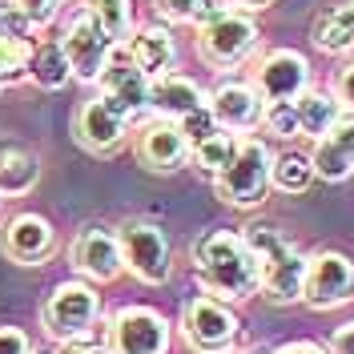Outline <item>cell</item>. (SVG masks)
<instances>
[{"label": "cell", "instance_id": "1", "mask_svg": "<svg viewBox=\"0 0 354 354\" xmlns=\"http://www.w3.org/2000/svg\"><path fill=\"white\" fill-rule=\"evenodd\" d=\"M189 262L205 294L221 302H245L262 290V262L234 230H209L189 245Z\"/></svg>", "mask_w": 354, "mask_h": 354}, {"label": "cell", "instance_id": "2", "mask_svg": "<svg viewBox=\"0 0 354 354\" xmlns=\"http://www.w3.org/2000/svg\"><path fill=\"white\" fill-rule=\"evenodd\" d=\"M250 250L258 254V262H262V294L274 302V306H294V302H302V294H306V270H310V258L302 250H294V245L278 234V230H270V225H245L242 234Z\"/></svg>", "mask_w": 354, "mask_h": 354}, {"label": "cell", "instance_id": "3", "mask_svg": "<svg viewBox=\"0 0 354 354\" xmlns=\"http://www.w3.org/2000/svg\"><path fill=\"white\" fill-rule=\"evenodd\" d=\"M274 153L270 145L258 141V137H242L238 141V153L230 157V165L214 177V189L225 205L234 209H258L266 201V194L274 189Z\"/></svg>", "mask_w": 354, "mask_h": 354}, {"label": "cell", "instance_id": "4", "mask_svg": "<svg viewBox=\"0 0 354 354\" xmlns=\"http://www.w3.org/2000/svg\"><path fill=\"white\" fill-rule=\"evenodd\" d=\"M97 318H101V298L81 278L61 282L41 310V326L53 342H88L97 330Z\"/></svg>", "mask_w": 354, "mask_h": 354}, {"label": "cell", "instance_id": "5", "mask_svg": "<svg viewBox=\"0 0 354 354\" xmlns=\"http://www.w3.org/2000/svg\"><path fill=\"white\" fill-rule=\"evenodd\" d=\"M117 238H121L125 270L137 282H145V286H165L169 282V274H174V250H169V238H165V230L157 221L129 218L117 225Z\"/></svg>", "mask_w": 354, "mask_h": 354}, {"label": "cell", "instance_id": "6", "mask_svg": "<svg viewBox=\"0 0 354 354\" xmlns=\"http://www.w3.org/2000/svg\"><path fill=\"white\" fill-rule=\"evenodd\" d=\"M238 330H242L238 314L214 294H198L181 310V338L198 354H230L238 342Z\"/></svg>", "mask_w": 354, "mask_h": 354}, {"label": "cell", "instance_id": "7", "mask_svg": "<svg viewBox=\"0 0 354 354\" xmlns=\"http://www.w3.org/2000/svg\"><path fill=\"white\" fill-rule=\"evenodd\" d=\"M169 318L153 306H121L105 326L109 354H169Z\"/></svg>", "mask_w": 354, "mask_h": 354}, {"label": "cell", "instance_id": "8", "mask_svg": "<svg viewBox=\"0 0 354 354\" xmlns=\"http://www.w3.org/2000/svg\"><path fill=\"white\" fill-rule=\"evenodd\" d=\"M258 24L250 21L245 12H238V8H225V12H218L214 21L198 24V53L205 65L214 68H234L242 65L245 57L258 48Z\"/></svg>", "mask_w": 354, "mask_h": 354}, {"label": "cell", "instance_id": "9", "mask_svg": "<svg viewBox=\"0 0 354 354\" xmlns=\"http://www.w3.org/2000/svg\"><path fill=\"white\" fill-rule=\"evenodd\" d=\"M61 44H65L68 65H73V81H81V85H97V81H101V73H105V65H109V57H113V48H117V41L105 32V24L97 21L88 8L73 12V17L65 21Z\"/></svg>", "mask_w": 354, "mask_h": 354}, {"label": "cell", "instance_id": "10", "mask_svg": "<svg viewBox=\"0 0 354 354\" xmlns=\"http://www.w3.org/2000/svg\"><path fill=\"white\" fill-rule=\"evenodd\" d=\"M129 125H133V117L113 101L109 93H97V97L81 101V109L73 113V137L85 145L88 153H101V157L117 153L125 145Z\"/></svg>", "mask_w": 354, "mask_h": 354}, {"label": "cell", "instance_id": "11", "mask_svg": "<svg viewBox=\"0 0 354 354\" xmlns=\"http://www.w3.org/2000/svg\"><path fill=\"white\" fill-rule=\"evenodd\" d=\"M354 298V262L338 250H322L310 258L306 270V294L302 302L310 310H334Z\"/></svg>", "mask_w": 354, "mask_h": 354}, {"label": "cell", "instance_id": "12", "mask_svg": "<svg viewBox=\"0 0 354 354\" xmlns=\"http://www.w3.org/2000/svg\"><path fill=\"white\" fill-rule=\"evenodd\" d=\"M189 137L181 133L177 121L169 117H153V121H145L141 129H137V141H133V153L137 161L145 165V169H153V174H174L181 169L185 161H189Z\"/></svg>", "mask_w": 354, "mask_h": 354}, {"label": "cell", "instance_id": "13", "mask_svg": "<svg viewBox=\"0 0 354 354\" xmlns=\"http://www.w3.org/2000/svg\"><path fill=\"white\" fill-rule=\"evenodd\" d=\"M73 270L85 274L88 282H117L125 274L121 238L109 225H85L73 242Z\"/></svg>", "mask_w": 354, "mask_h": 354}, {"label": "cell", "instance_id": "14", "mask_svg": "<svg viewBox=\"0 0 354 354\" xmlns=\"http://www.w3.org/2000/svg\"><path fill=\"white\" fill-rule=\"evenodd\" d=\"M97 85H101V93H109V97L129 113L133 121L149 113V88H153V77L133 61L125 44H117V48H113L109 65H105V73H101V81H97Z\"/></svg>", "mask_w": 354, "mask_h": 354}, {"label": "cell", "instance_id": "15", "mask_svg": "<svg viewBox=\"0 0 354 354\" xmlns=\"http://www.w3.org/2000/svg\"><path fill=\"white\" fill-rule=\"evenodd\" d=\"M0 250L17 266H44L57 254V230L41 214H12L0 230Z\"/></svg>", "mask_w": 354, "mask_h": 354}, {"label": "cell", "instance_id": "16", "mask_svg": "<svg viewBox=\"0 0 354 354\" xmlns=\"http://www.w3.org/2000/svg\"><path fill=\"white\" fill-rule=\"evenodd\" d=\"M254 85L266 101H298L310 88V61L294 48H274L258 61Z\"/></svg>", "mask_w": 354, "mask_h": 354}, {"label": "cell", "instance_id": "17", "mask_svg": "<svg viewBox=\"0 0 354 354\" xmlns=\"http://www.w3.org/2000/svg\"><path fill=\"white\" fill-rule=\"evenodd\" d=\"M209 109H214V117H218L221 129L250 133V129L262 125L266 97L258 93L254 81H221V85L209 93Z\"/></svg>", "mask_w": 354, "mask_h": 354}, {"label": "cell", "instance_id": "18", "mask_svg": "<svg viewBox=\"0 0 354 354\" xmlns=\"http://www.w3.org/2000/svg\"><path fill=\"white\" fill-rule=\"evenodd\" d=\"M41 185V157L17 137H0V198H28Z\"/></svg>", "mask_w": 354, "mask_h": 354}, {"label": "cell", "instance_id": "19", "mask_svg": "<svg viewBox=\"0 0 354 354\" xmlns=\"http://www.w3.org/2000/svg\"><path fill=\"white\" fill-rule=\"evenodd\" d=\"M209 105L205 88L194 81V77H181V73H161L153 77V88H149V113L153 117H169V121H181L185 113Z\"/></svg>", "mask_w": 354, "mask_h": 354}, {"label": "cell", "instance_id": "20", "mask_svg": "<svg viewBox=\"0 0 354 354\" xmlns=\"http://www.w3.org/2000/svg\"><path fill=\"white\" fill-rule=\"evenodd\" d=\"M310 161H314V174L322 181H346V177H354V113L342 117L322 141H314Z\"/></svg>", "mask_w": 354, "mask_h": 354}, {"label": "cell", "instance_id": "21", "mask_svg": "<svg viewBox=\"0 0 354 354\" xmlns=\"http://www.w3.org/2000/svg\"><path fill=\"white\" fill-rule=\"evenodd\" d=\"M24 81H32L37 88H65L73 81V65L61 41L41 37L28 44V65H24Z\"/></svg>", "mask_w": 354, "mask_h": 354}, {"label": "cell", "instance_id": "22", "mask_svg": "<svg viewBox=\"0 0 354 354\" xmlns=\"http://www.w3.org/2000/svg\"><path fill=\"white\" fill-rule=\"evenodd\" d=\"M310 41H314V48H322L330 57L354 53V0H342V4L322 8L314 28H310Z\"/></svg>", "mask_w": 354, "mask_h": 354}, {"label": "cell", "instance_id": "23", "mask_svg": "<svg viewBox=\"0 0 354 354\" xmlns=\"http://www.w3.org/2000/svg\"><path fill=\"white\" fill-rule=\"evenodd\" d=\"M125 48H129V57L145 68L149 77L169 73V68H174V61H177V44H174V37H169V28H161V24L137 28L129 41H125Z\"/></svg>", "mask_w": 354, "mask_h": 354}, {"label": "cell", "instance_id": "24", "mask_svg": "<svg viewBox=\"0 0 354 354\" xmlns=\"http://www.w3.org/2000/svg\"><path fill=\"white\" fill-rule=\"evenodd\" d=\"M294 105H298V125H302V137H310V141H322V137L342 121V105L334 101V93L306 88Z\"/></svg>", "mask_w": 354, "mask_h": 354}, {"label": "cell", "instance_id": "25", "mask_svg": "<svg viewBox=\"0 0 354 354\" xmlns=\"http://www.w3.org/2000/svg\"><path fill=\"white\" fill-rule=\"evenodd\" d=\"M238 141H242V137H234L230 129H218L214 137H205V141H198V145L189 149V165L205 177H218L221 169L230 165V157L238 153Z\"/></svg>", "mask_w": 354, "mask_h": 354}, {"label": "cell", "instance_id": "26", "mask_svg": "<svg viewBox=\"0 0 354 354\" xmlns=\"http://www.w3.org/2000/svg\"><path fill=\"white\" fill-rule=\"evenodd\" d=\"M314 177H318V174H314V161H310L306 153L274 157V174H270V181H274V189H278V194H306Z\"/></svg>", "mask_w": 354, "mask_h": 354}, {"label": "cell", "instance_id": "27", "mask_svg": "<svg viewBox=\"0 0 354 354\" xmlns=\"http://www.w3.org/2000/svg\"><path fill=\"white\" fill-rule=\"evenodd\" d=\"M85 8L105 24V32L117 44H125L137 32V24H133V0H85Z\"/></svg>", "mask_w": 354, "mask_h": 354}, {"label": "cell", "instance_id": "28", "mask_svg": "<svg viewBox=\"0 0 354 354\" xmlns=\"http://www.w3.org/2000/svg\"><path fill=\"white\" fill-rule=\"evenodd\" d=\"M153 4L161 12V21H169V24H205V21H214L218 12H225L221 0H153Z\"/></svg>", "mask_w": 354, "mask_h": 354}, {"label": "cell", "instance_id": "29", "mask_svg": "<svg viewBox=\"0 0 354 354\" xmlns=\"http://www.w3.org/2000/svg\"><path fill=\"white\" fill-rule=\"evenodd\" d=\"M28 44L17 37H0V88L24 81V65H28Z\"/></svg>", "mask_w": 354, "mask_h": 354}, {"label": "cell", "instance_id": "30", "mask_svg": "<svg viewBox=\"0 0 354 354\" xmlns=\"http://www.w3.org/2000/svg\"><path fill=\"white\" fill-rule=\"evenodd\" d=\"M262 125L274 133V137H282V141L302 137V125H298V105H294V101H266Z\"/></svg>", "mask_w": 354, "mask_h": 354}, {"label": "cell", "instance_id": "31", "mask_svg": "<svg viewBox=\"0 0 354 354\" xmlns=\"http://www.w3.org/2000/svg\"><path fill=\"white\" fill-rule=\"evenodd\" d=\"M37 28V21L24 12L21 4L12 0H0V37H17V41H28V32Z\"/></svg>", "mask_w": 354, "mask_h": 354}, {"label": "cell", "instance_id": "32", "mask_svg": "<svg viewBox=\"0 0 354 354\" xmlns=\"http://www.w3.org/2000/svg\"><path fill=\"white\" fill-rule=\"evenodd\" d=\"M177 125H181V133L189 137V145H198V141H205V137H214V133L221 129L218 117H214V109H209V105H201V109L185 113V117H181Z\"/></svg>", "mask_w": 354, "mask_h": 354}, {"label": "cell", "instance_id": "33", "mask_svg": "<svg viewBox=\"0 0 354 354\" xmlns=\"http://www.w3.org/2000/svg\"><path fill=\"white\" fill-rule=\"evenodd\" d=\"M0 354H37V346L21 326H0Z\"/></svg>", "mask_w": 354, "mask_h": 354}, {"label": "cell", "instance_id": "34", "mask_svg": "<svg viewBox=\"0 0 354 354\" xmlns=\"http://www.w3.org/2000/svg\"><path fill=\"white\" fill-rule=\"evenodd\" d=\"M334 101L342 105V113H354V61L338 68V77H334Z\"/></svg>", "mask_w": 354, "mask_h": 354}, {"label": "cell", "instance_id": "35", "mask_svg": "<svg viewBox=\"0 0 354 354\" xmlns=\"http://www.w3.org/2000/svg\"><path fill=\"white\" fill-rule=\"evenodd\" d=\"M12 4H21V8H24V12H28L37 24H44L53 12H57V0H12Z\"/></svg>", "mask_w": 354, "mask_h": 354}, {"label": "cell", "instance_id": "36", "mask_svg": "<svg viewBox=\"0 0 354 354\" xmlns=\"http://www.w3.org/2000/svg\"><path fill=\"white\" fill-rule=\"evenodd\" d=\"M330 354H354V322H342L330 334Z\"/></svg>", "mask_w": 354, "mask_h": 354}, {"label": "cell", "instance_id": "37", "mask_svg": "<svg viewBox=\"0 0 354 354\" xmlns=\"http://www.w3.org/2000/svg\"><path fill=\"white\" fill-rule=\"evenodd\" d=\"M270 354H330V346H318L310 338H298V342H286V346H278V351H270Z\"/></svg>", "mask_w": 354, "mask_h": 354}, {"label": "cell", "instance_id": "38", "mask_svg": "<svg viewBox=\"0 0 354 354\" xmlns=\"http://www.w3.org/2000/svg\"><path fill=\"white\" fill-rule=\"evenodd\" d=\"M221 4H225V8H238V12H262L274 0H221Z\"/></svg>", "mask_w": 354, "mask_h": 354}, {"label": "cell", "instance_id": "39", "mask_svg": "<svg viewBox=\"0 0 354 354\" xmlns=\"http://www.w3.org/2000/svg\"><path fill=\"white\" fill-rule=\"evenodd\" d=\"M65 354H109L105 346H85V342H65Z\"/></svg>", "mask_w": 354, "mask_h": 354}, {"label": "cell", "instance_id": "40", "mask_svg": "<svg viewBox=\"0 0 354 354\" xmlns=\"http://www.w3.org/2000/svg\"><path fill=\"white\" fill-rule=\"evenodd\" d=\"M245 354H266V351H245Z\"/></svg>", "mask_w": 354, "mask_h": 354}]
</instances>
